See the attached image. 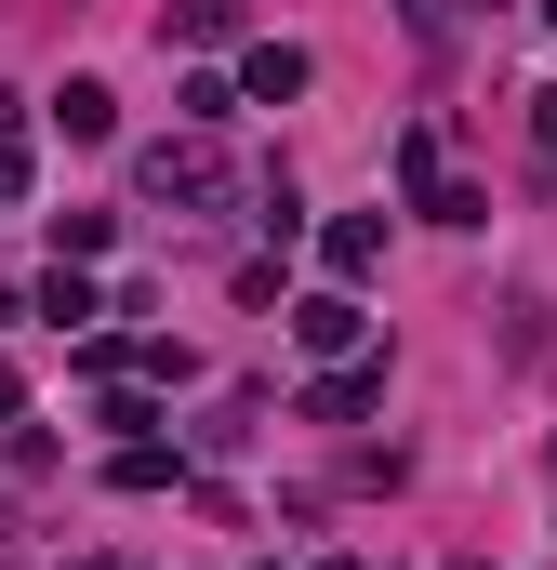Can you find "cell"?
Here are the masks:
<instances>
[{"instance_id":"obj_1","label":"cell","mask_w":557,"mask_h":570,"mask_svg":"<svg viewBox=\"0 0 557 570\" xmlns=\"http://www.w3.org/2000/svg\"><path fill=\"white\" fill-rule=\"evenodd\" d=\"M134 199L146 213H213V199H226V146L213 134H159L134 159Z\"/></svg>"},{"instance_id":"obj_2","label":"cell","mask_w":557,"mask_h":570,"mask_svg":"<svg viewBox=\"0 0 557 570\" xmlns=\"http://www.w3.org/2000/svg\"><path fill=\"white\" fill-rule=\"evenodd\" d=\"M292 412H305V425H359V412H385V358H372V345H359V358H319V385H305Z\"/></svg>"},{"instance_id":"obj_3","label":"cell","mask_w":557,"mask_h":570,"mask_svg":"<svg viewBox=\"0 0 557 570\" xmlns=\"http://www.w3.org/2000/svg\"><path fill=\"white\" fill-rule=\"evenodd\" d=\"M292 345H305V358H359V345H372L359 292H305V305H292Z\"/></svg>"},{"instance_id":"obj_4","label":"cell","mask_w":557,"mask_h":570,"mask_svg":"<svg viewBox=\"0 0 557 570\" xmlns=\"http://www.w3.org/2000/svg\"><path fill=\"white\" fill-rule=\"evenodd\" d=\"M319 67H305V40H240V107H292Z\"/></svg>"},{"instance_id":"obj_5","label":"cell","mask_w":557,"mask_h":570,"mask_svg":"<svg viewBox=\"0 0 557 570\" xmlns=\"http://www.w3.org/2000/svg\"><path fill=\"white\" fill-rule=\"evenodd\" d=\"M319 266H332V292H359L385 266V213H332V226H319Z\"/></svg>"},{"instance_id":"obj_6","label":"cell","mask_w":557,"mask_h":570,"mask_svg":"<svg viewBox=\"0 0 557 570\" xmlns=\"http://www.w3.org/2000/svg\"><path fill=\"white\" fill-rule=\"evenodd\" d=\"M107 491H186V451H173V438H120V451H107Z\"/></svg>"},{"instance_id":"obj_7","label":"cell","mask_w":557,"mask_h":570,"mask_svg":"<svg viewBox=\"0 0 557 570\" xmlns=\"http://www.w3.org/2000/svg\"><path fill=\"white\" fill-rule=\"evenodd\" d=\"M27 318H53V332H94V318H107V292H94V266H53V279L27 292Z\"/></svg>"},{"instance_id":"obj_8","label":"cell","mask_w":557,"mask_h":570,"mask_svg":"<svg viewBox=\"0 0 557 570\" xmlns=\"http://www.w3.org/2000/svg\"><path fill=\"white\" fill-rule=\"evenodd\" d=\"M53 134H67V146H107V134H120V94H107V80H67V94H53Z\"/></svg>"},{"instance_id":"obj_9","label":"cell","mask_w":557,"mask_h":570,"mask_svg":"<svg viewBox=\"0 0 557 570\" xmlns=\"http://www.w3.org/2000/svg\"><path fill=\"white\" fill-rule=\"evenodd\" d=\"M438 173H451V159H438V120H412V134H399V199H412V213H424Z\"/></svg>"},{"instance_id":"obj_10","label":"cell","mask_w":557,"mask_h":570,"mask_svg":"<svg viewBox=\"0 0 557 570\" xmlns=\"http://www.w3.org/2000/svg\"><path fill=\"white\" fill-rule=\"evenodd\" d=\"M107 239H120V213H53V266H94Z\"/></svg>"},{"instance_id":"obj_11","label":"cell","mask_w":557,"mask_h":570,"mask_svg":"<svg viewBox=\"0 0 557 570\" xmlns=\"http://www.w3.org/2000/svg\"><path fill=\"white\" fill-rule=\"evenodd\" d=\"M159 40H199V53H213V40H240V0H173Z\"/></svg>"},{"instance_id":"obj_12","label":"cell","mask_w":557,"mask_h":570,"mask_svg":"<svg viewBox=\"0 0 557 570\" xmlns=\"http://www.w3.org/2000/svg\"><path fill=\"white\" fill-rule=\"evenodd\" d=\"M173 107H186V134H226V107H240V80H186Z\"/></svg>"},{"instance_id":"obj_13","label":"cell","mask_w":557,"mask_h":570,"mask_svg":"<svg viewBox=\"0 0 557 570\" xmlns=\"http://www.w3.org/2000/svg\"><path fill=\"white\" fill-rule=\"evenodd\" d=\"M424 226H491V199H478V186H451V173H438V186H424Z\"/></svg>"},{"instance_id":"obj_14","label":"cell","mask_w":557,"mask_h":570,"mask_svg":"<svg viewBox=\"0 0 557 570\" xmlns=\"http://www.w3.org/2000/svg\"><path fill=\"white\" fill-rule=\"evenodd\" d=\"M107 438H159V399L146 385H107Z\"/></svg>"},{"instance_id":"obj_15","label":"cell","mask_w":557,"mask_h":570,"mask_svg":"<svg viewBox=\"0 0 557 570\" xmlns=\"http://www.w3.org/2000/svg\"><path fill=\"white\" fill-rule=\"evenodd\" d=\"M531 173H545V186H557V80H545V94H531Z\"/></svg>"},{"instance_id":"obj_16","label":"cell","mask_w":557,"mask_h":570,"mask_svg":"<svg viewBox=\"0 0 557 570\" xmlns=\"http://www.w3.org/2000/svg\"><path fill=\"white\" fill-rule=\"evenodd\" d=\"M13 199H27V146H0V213H13Z\"/></svg>"},{"instance_id":"obj_17","label":"cell","mask_w":557,"mask_h":570,"mask_svg":"<svg viewBox=\"0 0 557 570\" xmlns=\"http://www.w3.org/2000/svg\"><path fill=\"white\" fill-rule=\"evenodd\" d=\"M13 412H27V372H13V358H0V425H13Z\"/></svg>"},{"instance_id":"obj_18","label":"cell","mask_w":557,"mask_h":570,"mask_svg":"<svg viewBox=\"0 0 557 570\" xmlns=\"http://www.w3.org/2000/svg\"><path fill=\"white\" fill-rule=\"evenodd\" d=\"M13 120H27V94H0V146H13Z\"/></svg>"},{"instance_id":"obj_19","label":"cell","mask_w":557,"mask_h":570,"mask_svg":"<svg viewBox=\"0 0 557 570\" xmlns=\"http://www.w3.org/2000/svg\"><path fill=\"white\" fill-rule=\"evenodd\" d=\"M13 318H27V292H13V279H0V332H13Z\"/></svg>"},{"instance_id":"obj_20","label":"cell","mask_w":557,"mask_h":570,"mask_svg":"<svg viewBox=\"0 0 557 570\" xmlns=\"http://www.w3.org/2000/svg\"><path fill=\"white\" fill-rule=\"evenodd\" d=\"M531 13H545V27H557V0H531Z\"/></svg>"},{"instance_id":"obj_21","label":"cell","mask_w":557,"mask_h":570,"mask_svg":"<svg viewBox=\"0 0 557 570\" xmlns=\"http://www.w3.org/2000/svg\"><path fill=\"white\" fill-rule=\"evenodd\" d=\"M332 570H372V558H332Z\"/></svg>"}]
</instances>
